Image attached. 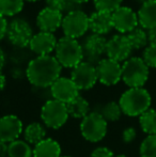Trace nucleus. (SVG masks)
Here are the masks:
<instances>
[{
  "label": "nucleus",
  "mask_w": 156,
  "mask_h": 157,
  "mask_svg": "<svg viewBox=\"0 0 156 157\" xmlns=\"http://www.w3.org/2000/svg\"><path fill=\"white\" fill-rule=\"evenodd\" d=\"M137 15L138 23L143 29L149 30L156 27V0L142 3Z\"/></svg>",
  "instance_id": "6ab92c4d"
},
{
  "label": "nucleus",
  "mask_w": 156,
  "mask_h": 157,
  "mask_svg": "<svg viewBox=\"0 0 156 157\" xmlns=\"http://www.w3.org/2000/svg\"><path fill=\"white\" fill-rule=\"evenodd\" d=\"M89 29L92 33L105 35L113 29L112 13L95 11L89 16Z\"/></svg>",
  "instance_id": "a211bd4d"
},
{
  "label": "nucleus",
  "mask_w": 156,
  "mask_h": 157,
  "mask_svg": "<svg viewBox=\"0 0 156 157\" xmlns=\"http://www.w3.org/2000/svg\"><path fill=\"white\" fill-rule=\"evenodd\" d=\"M9 143L0 141V157H8Z\"/></svg>",
  "instance_id": "c9c22d12"
},
{
  "label": "nucleus",
  "mask_w": 156,
  "mask_h": 157,
  "mask_svg": "<svg viewBox=\"0 0 156 157\" xmlns=\"http://www.w3.org/2000/svg\"><path fill=\"white\" fill-rule=\"evenodd\" d=\"M107 128L108 122L97 111H91L80 123L81 136L92 143L102 141L107 134Z\"/></svg>",
  "instance_id": "39448f33"
},
{
  "label": "nucleus",
  "mask_w": 156,
  "mask_h": 157,
  "mask_svg": "<svg viewBox=\"0 0 156 157\" xmlns=\"http://www.w3.org/2000/svg\"><path fill=\"white\" fill-rule=\"evenodd\" d=\"M47 8L60 11V12H72L75 10H80V6L77 3H74L71 0H45Z\"/></svg>",
  "instance_id": "cd10ccee"
},
{
  "label": "nucleus",
  "mask_w": 156,
  "mask_h": 157,
  "mask_svg": "<svg viewBox=\"0 0 156 157\" xmlns=\"http://www.w3.org/2000/svg\"><path fill=\"white\" fill-rule=\"evenodd\" d=\"M142 59L149 67L156 68V45L149 44L143 50Z\"/></svg>",
  "instance_id": "7c9ffc66"
},
{
  "label": "nucleus",
  "mask_w": 156,
  "mask_h": 157,
  "mask_svg": "<svg viewBox=\"0 0 156 157\" xmlns=\"http://www.w3.org/2000/svg\"><path fill=\"white\" fill-rule=\"evenodd\" d=\"M139 124L141 129L148 135L156 134V110L148 109L139 117Z\"/></svg>",
  "instance_id": "393cba45"
},
{
  "label": "nucleus",
  "mask_w": 156,
  "mask_h": 157,
  "mask_svg": "<svg viewBox=\"0 0 156 157\" xmlns=\"http://www.w3.org/2000/svg\"><path fill=\"white\" fill-rule=\"evenodd\" d=\"M151 103V94L144 88H129L119 99L123 114L127 117H140L150 109Z\"/></svg>",
  "instance_id": "f03ea898"
},
{
  "label": "nucleus",
  "mask_w": 156,
  "mask_h": 157,
  "mask_svg": "<svg viewBox=\"0 0 156 157\" xmlns=\"http://www.w3.org/2000/svg\"><path fill=\"white\" fill-rule=\"evenodd\" d=\"M24 139L30 145H36L46 138V128L39 122H32L25 127L23 132Z\"/></svg>",
  "instance_id": "412c9836"
},
{
  "label": "nucleus",
  "mask_w": 156,
  "mask_h": 157,
  "mask_svg": "<svg viewBox=\"0 0 156 157\" xmlns=\"http://www.w3.org/2000/svg\"><path fill=\"white\" fill-rule=\"evenodd\" d=\"M131 43L127 39L126 34H115L109 40H107L106 55L107 58L115 60L117 62H125L131 58L133 52Z\"/></svg>",
  "instance_id": "9d476101"
},
{
  "label": "nucleus",
  "mask_w": 156,
  "mask_h": 157,
  "mask_svg": "<svg viewBox=\"0 0 156 157\" xmlns=\"http://www.w3.org/2000/svg\"><path fill=\"white\" fill-rule=\"evenodd\" d=\"M63 21V14L60 11L50 8H44L36 16V26L42 32L54 33L61 28Z\"/></svg>",
  "instance_id": "dca6fc26"
},
{
  "label": "nucleus",
  "mask_w": 156,
  "mask_h": 157,
  "mask_svg": "<svg viewBox=\"0 0 156 157\" xmlns=\"http://www.w3.org/2000/svg\"><path fill=\"white\" fill-rule=\"evenodd\" d=\"M8 25H9V23L6 21V18L0 14V41H2V40L6 36Z\"/></svg>",
  "instance_id": "72a5a7b5"
},
{
  "label": "nucleus",
  "mask_w": 156,
  "mask_h": 157,
  "mask_svg": "<svg viewBox=\"0 0 156 157\" xmlns=\"http://www.w3.org/2000/svg\"><path fill=\"white\" fill-rule=\"evenodd\" d=\"M62 66L54 56H36L28 63L27 79L36 88H48L61 77Z\"/></svg>",
  "instance_id": "f257e3e1"
},
{
  "label": "nucleus",
  "mask_w": 156,
  "mask_h": 157,
  "mask_svg": "<svg viewBox=\"0 0 156 157\" xmlns=\"http://www.w3.org/2000/svg\"><path fill=\"white\" fill-rule=\"evenodd\" d=\"M72 2H74V3H77V4H82V3H87V2L91 1V0H71Z\"/></svg>",
  "instance_id": "58836bf2"
},
{
  "label": "nucleus",
  "mask_w": 156,
  "mask_h": 157,
  "mask_svg": "<svg viewBox=\"0 0 156 157\" xmlns=\"http://www.w3.org/2000/svg\"><path fill=\"white\" fill-rule=\"evenodd\" d=\"M148 39L150 45H156V27L148 30Z\"/></svg>",
  "instance_id": "f704fd0d"
},
{
  "label": "nucleus",
  "mask_w": 156,
  "mask_h": 157,
  "mask_svg": "<svg viewBox=\"0 0 156 157\" xmlns=\"http://www.w3.org/2000/svg\"><path fill=\"white\" fill-rule=\"evenodd\" d=\"M8 157H33V149L25 140H17L9 143Z\"/></svg>",
  "instance_id": "5701e85b"
},
{
  "label": "nucleus",
  "mask_w": 156,
  "mask_h": 157,
  "mask_svg": "<svg viewBox=\"0 0 156 157\" xmlns=\"http://www.w3.org/2000/svg\"><path fill=\"white\" fill-rule=\"evenodd\" d=\"M61 28L64 36L77 40L89 30V16L81 10L69 12L63 16Z\"/></svg>",
  "instance_id": "0eeeda50"
},
{
  "label": "nucleus",
  "mask_w": 156,
  "mask_h": 157,
  "mask_svg": "<svg viewBox=\"0 0 156 157\" xmlns=\"http://www.w3.org/2000/svg\"><path fill=\"white\" fill-rule=\"evenodd\" d=\"M61 157H72V156H61Z\"/></svg>",
  "instance_id": "37998d69"
},
{
  "label": "nucleus",
  "mask_w": 156,
  "mask_h": 157,
  "mask_svg": "<svg viewBox=\"0 0 156 157\" xmlns=\"http://www.w3.org/2000/svg\"><path fill=\"white\" fill-rule=\"evenodd\" d=\"M93 2L96 11L113 13L120 6H122L123 0H93Z\"/></svg>",
  "instance_id": "c756f323"
},
{
  "label": "nucleus",
  "mask_w": 156,
  "mask_h": 157,
  "mask_svg": "<svg viewBox=\"0 0 156 157\" xmlns=\"http://www.w3.org/2000/svg\"><path fill=\"white\" fill-rule=\"evenodd\" d=\"M107 40L104 35H98L95 33L88 35L81 43V47L83 50V57L86 61L96 65L102 58L101 57L106 54Z\"/></svg>",
  "instance_id": "9b49d317"
},
{
  "label": "nucleus",
  "mask_w": 156,
  "mask_h": 157,
  "mask_svg": "<svg viewBox=\"0 0 156 157\" xmlns=\"http://www.w3.org/2000/svg\"><path fill=\"white\" fill-rule=\"evenodd\" d=\"M90 157H115V154L110 149L106 147H98L91 153Z\"/></svg>",
  "instance_id": "473e14b6"
},
{
  "label": "nucleus",
  "mask_w": 156,
  "mask_h": 157,
  "mask_svg": "<svg viewBox=\"0 0 156 157\" xmlns=\"http://www.w3.org/2000/svg\"><path fill=\"white\" fill-rule=\"evenodd\" d=\"M57 42L54 33L40 31L33 34L29 47L38 56H49L56 49Z\"/></svg>",
  "instance_id": "f3484780"
},
{
  "label": "nucleus",
  "mask_w": 156,
  "mask_h": 157,
  "mask_svg": "<svg viewBox=\"0 0 156 157\" xmlns=\"http://www.w3.org/2000/svg\"><path fill=\"white\" fill-rule=\"evenodd\" d=\"M126 36L128 39L133 49H142V48H146L149 44L148 31H146V29H143L142 27L135 28L129 33H127Z\"/></svg>",
  "instance_id": "b1692460"
},
{
  "label": "nucleus",
  "mask_w": 156,
  "mask_h": 157,
  "mask_svg": "<svg viewBox=\"0 0 156 157\" xmlns=\"http://www.w3.org/2000/svg\"><path fill=\"white\" fill-rule=\"evenodd\" d=\"M143 59L131 57L122 64V80L129 88H143L149 79L150 70Z\"/></svg>",
  "instance_id": "20e7f679"
},
{
  "label": "nucleus",
  "mask_w": 156,
  "mask_h": 157,
  "mask_svg": "<svg viewBox=\"0 0 156 157\" xmlns=\"http://www.w3.org/2000/svg\"><path fill=\"white\" fill-rule=\"evenodd\" d=\"M113 29L120 34H127L138 27V15L128 6H120L112 13Z\"/></svg>",
  "instance_id": "ddd939ff"
},
{
  "label": "nucleus",
  "mask_w": 156,
  "mask_h": 157,
  "mask_svg": "<svg viewBox=\"0 0 156 157\" xmlns=\"http://www.w3.org/2000/svg\"><path fill=\"white\" fill-rule=\"evenodd\" d=\"M67 111H69L70 117L75 119H81L88 116L90 113V104L85 97L78 95L76 98H74L72 101L67 104Z\"/></svg>",
  "instance_id": "4be33fe9"
},
{
  "label": "nucleus",
  "mask_w": 156,
  "mask_h": 157,
  "mask_svg": "<svg viewBox=\"0 0 156 157\" xmlns=\"http://www.w3.org/2000/svg\"><path fill=\"white\" fill-rule=\"evenodd\" d=\"M140 157H156V134L148 135L140 144Z\"/></svg>",
  "instance_id": "c85d7f7f"
},
{
  "label": "nucleus",
  "mask_w": 156,
  "mask_h": 157,
  "mask_svg": "<svg viewBox=\"0 0 156 157\" xmlns=\"http://www.w3.org/2000/svg\"><path fill=\"white\" fill-rule=\"evenodd\" d=\"M100 113L102 114V117L107 122H116L121 118L123 112L119 103H117V101H109V103L105 104L103 106Z\"/></svg>",
  "instance_id": "bb28decb"
},
{
  "label": "nucleus",
  "mask_w": 156,
  "mask_h": 157,
  "mask_svg": "<svg viewBox=\"0 0 156 157\" xmlns=\"http://www.w3.org/2000/svg\"><path fill=\"white\" fill-rule=\"evenodd\" d=\"M24 1H28V2H36L39 0H24Z\"/></svg>",
  "instance_id": "79ce46f5"
},
{
  "label": "nucleus",
  "mask_w": 156,
  "mask_h": 157,
  "mask_svg": "<svg viewBox=\"0 0 156 157\" xmlns=\"http://www.w3.org/2000/svg\"><path fill=\"white\" fill-rule=\"evenodd\" d=\"M24 132L21 120L14 114L0 118V141L11 143L17 140Z\"/></svg>",
  "instance_id": "2eb2a0df"
},
{
  "label": "nucleus",
  "mask_w": 156,
  "mask_h": 157,
  "mask_svg": "<svg viewBox=\"0 0 156 157\" xmlns=\"http://www.w3.org/2000/svg\"><path fill=\"white\" fill-rule=\"evenodd\" d=\"M97 79L104 86H116L122 80V65L109 58L102 59L96 64Z\"/></svg>",
  "instance_id": "f8f14e48"
},
{
  "label": "nucleus",
  "mask_w": 156,
  "mask_h": 157,
  "mask_svg": "<svg viewBox=\"0 0 156 157\" xmlns=\"http://www.w3.org/2000/svg\"><path fill=\"white\" fill-rule=\"evenodd\" d=\"M137 137V130L134 127H126L122 132V140L125 143H131Z\"/></svg>",
  "instance_id": "2f4dec72"
},
{
  "label": "nucleus",
  "mask_w": 156,
  "mask_h": 157,
  "mask_svg": "<svg viewBox=\"0 0 156 157\" xmlns=\"http://www.w3.org/2000/svg\"><path fill=\"white\" fill-rule=\"evenodd\" d=\"M52 98L63 104H69L79 95V90L71 78L59 77L50 87Z\"/></svg>",
  "instance_id": "4468645a"
},
{
  "label": "nucleus",
  "mask_w": 156,
  "mask_h": 157,
  "mask_svg": "<svg viewBox=\"0 0 156 157\" xmlns=\"http://www.w3.org/2000/svg\"><path fill=\"white\" fill-rule=\"evenodd\" d=\"M6 36L11 44L16 47L24 48L29 46L30 41L33 36V31L26 19L24 18H14L8 25Z\"/></svg>",
  "instance_id": "6e6552de"
},
{
  "label": "nucleus",
  "mask_w": 156,
  "mask_h": 157,
  "mask_svg": "<svg viewBox=\"0 0 156 157\" xmlns=\"http://www.w3.org/2000/svg\"><path fill=\"white\" fill-rule=\"evenodd\" d=\"M71 79L78 88L79 91L92 89L98 81L96 66L88 61H82L77 66L72 68Z\"/></svg>",
  "instance_id": "1a4fd4ad"
},
{
  "label": "nucleus",
  "mask_w": 156,
  "mask_h": 157,
  "mask_svg": "<svg viewBox=\"0 0 156 157\" xmlns=\"http://www.w3.org/2000/svg\"><path fill=\"white\" fill-rule=\"evenodd\" d=\"M6 76L2 74V72H0V91H2L3 88L6 87Z\"/></svg>",
  "instance_id": "4c0bfd02"
},
{
  "label": "nucleus",
  "mask_w": 156,
  "mask_h": 157,
  "mask_svg": "<svg viewBox=\"0 0 156 157\" xmlns=\"http://www.w3.org/2000/svg\"><path fill=\"white\" fill-rule=\"evenodd\" d=\"M55 58L62 67L74 68L85 58L81 43L72 37L62 36L57 42Z\"/></svg>",
  "instance_id": "7ed1b4c3"
},
{
  "label": "nucleus",
  "mask_w": 156,
  "mask_h": 157,
  "mask_svg": "<svg viewBox=\"0 0 156 157\" xmlns=\"http://www.w3.org/2000/svg\"><path fill=\"white\" fill-rule=\"evenodd\" d=\"M141 3H144V2H148V1H153V0H139Z\"/></svg>",
  "instance_id": "a19ab883"
},
{
  "label": "nucleus",
  "mask_w": 156,
  "mask_h": 157,
  "mask_svg": "<svg viewBox=\"0 0 156 157\" xmlns=\"http://www.w3.org/2000/svg\"><path fill=\"white\" fill-rule=\"evenodd\" d=\"M4 64H6V55H4V52L0 48V72L3 68Z\"/></svg>",
  "instance_id": "e433bc0d"
},
{
  "label": "nucleus",
  "mask_w": 156,
  "mask_h": 157,
  "mask_svg": "<svg viewBox=\"0 0 156 157\" xmlns=\"http://www.w3.org/2000/svg\"><path fill=\"white\" fill-rule=\"evenodd\" d=\"M24 0H0V14L12 17L19 14L24 9Z\"/></svg>",
  "instance_id": "a878e982"
},
{
  "label": "nucleus",
  "mask_w": 156,
  "mask_h": 157,
  "mask_svg": "<svg viewBox=\"0 0 156 157\" xmlns=\"http://www.w3.org/2000/svg\"><path fill=\"white\" fill-rule=\"evenodd\" d=\"M69 111L65 104L56 99H49L41 109V119L43 124L51 129L62 127L69 120Z\"/></svg>",
  "instance_id": "423d86ee"
},
{
  "label": "nucleus",
  "mask_w": 156,
  "mask_h": 157,
  "mask_svg": "<svg viewBox=\"0 0 156 157\" xmlns=\"http://www.w3.org/2000/svg\"><path fill=\"white\" fill-rule=\"evenodd\" d=\"M115 157H127V156L124 155V154H119V155H115Z\"/></svg>",
  "instance_id": "ea45409f"
},
{
  "label": "nucleus",
  "mask_w": 156,
  "mask_h": 157,
  "mask_svg": "<svg viewBox=\"0 0 156 157\" xmlns=\"http://www.w3.org/2000/svg\"><path fill=\"white\" fill-rule=\"evenodd\" d=\"M33 157H61V145L52 138H45L33 147Z\"/></svg>",
  "instance_id": "aec40b11"
}]
</instances>
